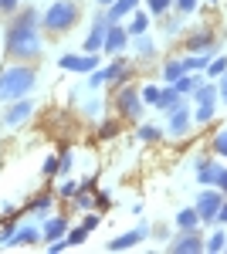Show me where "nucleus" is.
<instances>
[{"label":"nucleus","instance_id":"obj_31","mask_svg":"<svg viewBox=\"0 0 227 254\" xmlns=\"http://www.w3.org/2000/svg\"><path fill=\"white\" fill-rule=\"evenodd\" d=\"M85 237H88V227H85V224H78V227H68L65 241H68V248H78V244H85Z\"/></svg>","mask_w":227,"mask_h":254},{"label":"nucleus","instance_id":"obj_42","mask_svg":"<svg viewBox=\"0 0 227 254\" xmlns=\"http://www.w3.org/2000/svg\"><path fill=\"white\" fill-rule=\"evenodd\" d=\"M75 190H78V180H65V183L58 187V193H61V196H75Z\"/></svg>","mask_w":227,"mask_h":254},{"label":"nucleus","instance_id":"obj_13","mask_svg":"<svg viewBox=\"0 0 227 254\" xmlns=\"http://www.w3.org/2000/svg\"><path fill=\"white\" fill-rule=\"evenodd\" d=\"M150 237V224H136L133 231H126V234H119L109 241V251H129V248H136V244H143Z\"/></svg>","mask_w":227,"mask_h":254},{"label":"nucleus","instance_id":"obj_46","mask_svg":"<svg viewBox=\"0 0 227 254\" xmlns=\"http://www.w3.org/2000/svg\"><path fill=\"white\" fill-rule=\"evenodd\" d=\"M81 224H85L88 231H95V227H98V214H92V210H85V220H81Z\"/></svg>","mask_w":227,"mask_h":254},{"label":"nucleus","instance_id":"obj_21","mask_svg":"<svg viewBox=\"0 0 227 254\" xmlns=\"http://www.w3.org/2000/svg\"><path fill=\"white\" fill-rule=\"evenodd\" d=\"M183 102H187V98L180 95V92H176L173 85H163V95H159V105H156V109H159V112H170V109L183 105Z\"/></svg>","mask_w":227,"mask_h":254},{"label":"nucleus","instance_id":"obj_3","mask_svg":"<svg viewBox=\"0 0 227 254\" xmlns=\"http://www.w3.org/2000/svg\"><path fill=\"white\" fill-rule=\"evenodd\" d=\"M78 17H81V10H78L75 0H55V3L44 10L41 24H44L51 34H61V31H72L78 24Z\"/></svg>","mask_w":227,"mask_h":254},{"label":"nucleus","instance_id":"obj_26","mask_svg":"<svg viewBox=\"0 0 227 254\" xmlns=\"http://www.w3.org/2000/svg\"><path fill=\"white\" fill-rule=\"evenodd\" d=\"M224 71H227V55H214V58L207 61V68H204V75H207L210 81H217Z\"/></svg>","mask_w":227,"mask_h":254},{"label":"nucleus","instance_id":"obj_37","mask_svg":"<svg viewBox=\"0 0 227 254\" xmlns=\"http://www.w3.org/2000/svg\"><path fill=\"white\" fill-rule=\"evenodd\" d=\"M173 7H176V14H183V17H190L197 7H200V0H173Z\"/></svg>","mask_w":227,"mask_h":254},{"label":"nucleus","instance_id":"obj_50","mask_svg":"<svg viewBox=\"0 0 227 254\" xmlns=\"http://www.w3.org/2000/svg\"><path fill=\"white\" fill-rule=\"evenodd\" d=\"M98 3H102V7H109V3H112V0H98Z\"/></svg>","mask_w":227,"mask_h":254},{"label":"nucleus","instance_id":"obj_48","mask_svg":"<svg viewBox=\"0 0 227 254\" xmlns=\"http://www.w3.org/2000/svg\"><path fill=\"white\" fill-rule=\"evenodd\" d=\"M98 109H102V102H98V98H95V102H88V105H85V112H88V116H95V112H98Z\"/></svg>","mask_w":227,"mask_h":254},{"label":"nucleus","instance_id":"obj_4","mask_svg":"<svg viewBox=\"0 0 227 254\" xmlns=\"http://www.w3.org/2000/svg\"><path fill=\"white\" fill-rule=\"evenodd\" d=\"M133 75V64L126 58H115L109 68H95L92 75H88V85L92 88H102V85H122V81H129Z\"/></svg>","mask_w":227,"mask_h":254},{"label":"nucleus","instance_id":"obj_41","mask_svg":"<svg viewBox=\"0 0 227 254\" xmlns=\"http://www.w3.org/2000/svg\"><path fill=\"white\" fill-rule=\"evenodd\" d=\"M109 207H112V193H98V196H95L92 210H109Z\"/></svg>","mask_w":227,"mask_h":254},{"label":"nucleus","instance_id":"obj_6","mask_svg":"<svg viewBox=\"0 0 227 254\" xmlns=\"http://www.w3.org/2000/svg\"><path fill=\"white\" fill-rule=\"evenodd\" d=\"M221 203H224V193L217 190V187H204L200 193H197V214H200V224H217V210H221Z\"/></svg>","mask_w":227,"mask_h":254},{"label":"nucleus","instance_id":"obj_36","mask_svg":"<svg viewBox=\"0 0 227 254\" xmlns=\"http://www.w3.org/2000/svg\"><path fill=\"white\" fill-rule=\"evenodd\" d=\"M75 207H78V210H92L95 196H88V190H75Z\"/></svg>","mask_w":227,"mask_h":254},{"label":"nucleus","instance_id":"obj_17","mask_svg":"<svg viewBox=\"0 0 227 254\" xmlns=\"http://www.w3.org/2000/svg\"><path fill=\"white\" fill-rule=\"evenodd\" d=\"M68 234V220L65 217H44V227H41V241H58V237Z\"/></svg>","mask_w":227,"mask_h":254},{"label":"nucleus","instance_id":"obj_25","mask_svg":"<svg viewBox=\"0 0 227 254\" xmlns=\"http://www.w3.org/2000/svg\"><path fill=\"white\" fill-rule=\"evenodd\" d=\"M176 227H180V231H193V227H200V214H197V207H183V210H176Z\"/></svg>","mask_w":227,"mask_h":254},{"label":"nucleus","instance_id":"obj_9","mask_svg":"<svg viewBox=\"0 0 227 254\" xmlns=\"http://www.w3.org/2000/svg\"><path fill=\"white\" fill-rule=\"evenodd\" d=\"M115 109H119L126 119H143L146 102H143L139 92H136V85H126V88H119V95H115Z\"/></svg>","mask_w":227,"mask_h":254},{"label":"nucleus","instance_id":"obj_27","mask_svg":"<svg viewBox=\"0 0 227 254\" xmlns=\"http://www.w3.org/2000/svg\"><path fill=\"white\" fill-rule=\"evenodd\" d=\"M217 116V102H207V105H197L193 109V126H207Z\"/></svg>","mask_w":227,"mask_h":254},{"label":"nucleus","instance_id":"obj_34","mask_svg":"<svg viewBox=\"0 0 227 254\" xmlns=\"http://www.w3.org/2000/svg\"><path fill=\"white\" fill-rule=\"evenodd\" d=\"M159 24H163V31H166V34H176V31L183 27V14H173V17H166V14H163V17H159Z\"/></svg>","mask_w":227,"mask_h":254},{"label":"nucleus","instance_id":"obj_51","mask_svg":"<svg viewBox=\"0 0 227 254\" xmlns=\"http://www.w3.org/2000/svg\"><path fill=\"white\" fill-rule=\"evenodd\" d=\"M224 251H227V244H224Z\"/></svg>","mask_w":227,"mask_h":254},{"label":"nucleus","instance_id":"obj_18","mask_svg":"<svg viewBox=\"0 0 227 254\" xmlns=\"http://www.w3.org/2000/svg\"><path fill=\"white\" fill-rule=\"evenodd\" d=\"M190 102H193V105H207V102H217V81L204 78L200 85H197V88H193Z\"/></svg>","mask_w":227,"mask_h":254},{"label":"nucleus","instance_id":"obj_39","mask_svg":"<svg viewBox=\"0 0 227 254\" xmlns=\"http://www.w3.org/2000/svg\"><path fill=\"white\" fill-rule=\"evenodd\" d=\"M41 170H44V176H55V173H61V163H58V156H48Z\"/></svg>","mask_w":227,"mask_h":254},{"label":"nucleus","instance_id":"obj_24","mask_svg":"<svg viewBox=\"0 0 227 254\" xmlns=\"http://www.w3.org/2000/svg\"><path fill=\"white\" fill-rule=\"evenodd\" d=\"M126 31H129V38H136V34H146V31H150V14L133 10V14H129V24H126Z\"/></svg>","mask_w":227,"mask_h":254},{"label":"nucleus","instance_id":"obj_49","mask_svg":"<svg viewBox=\"0 0 227 254\" xmlns=\"http://www.w3.org/2000/svg\"><path fill=\"white\" fill-rule=\"evenodd\" d=\"M78 190H95V180H92V176H88V180H81V183H78Z\"/></svg>","mask_w":227,"mask_h":254},{"label":"nucleus","instance_id":"obj_5","mask_svg":"<svg viewBox=\"0 0 227 254\" xmlns=\"http://www.w3.org/2000/svg\"><path fill=\"white\" fill-rule=\"evenodd\" d=\"M163 116H166V122H163L166 136H173V139L190 136V129H193V112H190L187 102H183V105H176V109H170V112H163Z\"/></svg>","mask_w":227,"mask_h":254},{"label":"nucleus","instance_id":"obj_45","mask_svg":"<svg viewBox=\"0 0 227 254\" xmlns=\"http://www.w3.org/2000/svg\"><path fill=\"white\" fill-rule=\"evenodd\" d=\"M20 0H0V14H14Z\"/></svg>","mask_w":227,"mask_h":254},{"label":"nucleus","instance_id":"obj_38","mask_svg":"<svg viewBox=\"0 0 227 254\" xmlns=\"http://www.w3.org/2000/svg\"><path fill=\"white\" fill-rule=\"evenodd\" d=\"M98 136H102V139H112V136H119V122H115V119H109V122H102Z\"/></svg>","mask_w":227,"mask_h":254},{"label":"nucleus","instance_id":"obj_7","mask_svg":"<svg viewBox=\"0 0 227 254\" xmlns=\"http://www.w3.org/2000/svg\"><path fill=\"white\" fill-rule=\"evenodd\" d=\"M166 248H170L173 254H200V251H204V234H200V227H193V231H180V234H170Z\"/></svg>","mask_w":227,"mask_h":254},{"label":"nucleus","instance_id":"obj_1","mask_svg":"<svg viewBox=\"0 0 227 254\" xmlns=\"http://www.w3.org/2000/svg\"><path fill=\"white\" fill-rule=\"evenodd\" d=\"M41 14L34 7L20 10L17 17L7 24V34H3V44H7V55L10 58H38L41 55V34H38Z\"/></svg>","mask_w":227,"mask_h":254},{"label":"nucleus","instance_id":"obj_35","mask_svg":"<svg viewBox=\"0 0 227 254\" xmlns=\"http://www.w3.org/2000/svg\"><path fill=\"white\" fill-rule=\"evenodd\" d=\"M146 7H150L152 17H163V14L173 7V0H146Z\"/></svg>","mask_w":227,"mask_h":254},{"label":"nucleus","instance_id":"obj_30","mask_svg":"<svg viewBox=\"0 0 227 254\" xmlns=\"http://www.w3.org/2000/svg\"><path fill=\"white\" fill-rule=\"evenodd\" d=\"M210 58H214V55H183V68H187V71H204Z\"/></svg>","mask_w":227,"mask_h":254},{"label":"nucleus","instance_id":"obj_40","mask_svg":"<svg viewBox=\"0 0 227 254\" xmlns=\"http://www.w3.org/2000/svg\"><path fill=\"white\" fill-rule=\"evenodd\" d=\"M58 163H61V173H65V170H72V163H75V153H72V149H61Z\"/></svg>","mask_w":227,"mask_h":254},{"label":"nucleus","instance_id":"obj_11","mask_svg":"<svg viewBox=\"0 0 227 254\" xmlns=\"http://www.w3.org/2000/svg\"><path fill=\"white\" fill-rule=\"evenodd\" d=\"M217 170H221V163H217V156H210V153L193 159V176H197L200 187H214L217 183Z\"/></svg>","mask_w":227,"mask_h":254},{"label":"nucleus","instance_id":"obj_16","mask_svg":"<svg viewBox=\"0 0 227 254\" xmlns=\"http://www.w3.org/2000/svg\"><path fill=\"white\" fill-rule=\"evenodd\" d=\"M133 10H139V0H112L109 10H105V17H109V24H122Z\"/></svg>","mask_w":227,"mask_h":254},{"label":"nucleus","instance_id":"obj_22","mask_svg":"<svg viewBox=\"0 0 227 254\" xmlns=\"http://www.w3.org/2000/svg\"><path fill=\"white\" fill-rule=\"evenodd\" d=\"M163 136H166V129H163V126H152V122L136 126V139H139V142H159Z\"/></svg>","mask_w":227,"mask_h":254},{"label":"nucleus","instance_id":"obj_2","mask_svg":"<svg viewBox=\"0 0 227 254\" xmlns=\"http://www.w3.org/2000/svg\"><path fill=\"white\" fill-rule=\"evenodd\" d=\"M38 85V71L31 64H14L7 71H0V102H17V98L31 95V88Z\"/></svg>","mask_w":227,"mask_h":254},{"label":"nucleus","instance_id":"obj_23","mask_svg":"<svg viewBox=\"0 0 227 254\" xmlns=\"http://www.w3.org/2000/svg\"><path fill=\"white\" fill-rule=\"evenodd\" d=\"M180 75H187V68H183V58H166V61H163V85H173V81L180 78Z\"/></svg>","mask_w":227,"mask_h":254},{"label":"nucleus","instance_id":"obj_47","mask_svg":"<svg viewBox=\"0 0 227 254\" xmlns=\"http://www.w3.org/2000/svg\"><path fill=\"white\" fill-rule=\"evenodd\" d=\"M217 224H227V196H224V203H221V210H217Z\"/></svg>","mask_w":227,"mask_h":254},{"label":"nucleus","instance_id":"obj_10","mask_svg":"<svg viewBox=\"0 0 227 254\" xmlns=\"http://www.w3.org/2000/svg\"><path fill=\"white\" fill-rule=\"evenodd\" d=\"M105 31H109V17H105V10H102V14H95L92 31H88V38L81 44V51H85V55H98L102 44H105Z\"/></svg>","mask_w":227,"mask_h":254},{"label":"nucleus","instance_id":"obj_14","mask_svg":"<svg viewBox=\"0 0 227 254\" xmlns=\"http://www.w3.org/2000/svg\"><path fill=\"white\" fill-rule=\"evenodd\" d=\"M129 41H133V38H129V31H126V24H109V31H105V44H102V51H105V55H122Z\"/></svg>","mask_w":227,"mask_h":254},{"label":"nucleus","instance_id":"obj_28","mask_svg":"<svg viewBox=\"0 0 227 254\" xmlns=\"http://www.w3.org/2000/svg\"><path fill=\"white\" fill-rule=\"evenodd\" d=\"M27 210H31L34 217H48L51 214V193H38L31 203H27Z\"/></svg>","mask_w":227,"mask_h":254},{"label":"nucleus","instance_id":"obj_33","mask_svg":"<svg viewBox=\"0 0 227 254\" xmlns=\"http://www.w3.org/2000/svg\"><path fill=\"white\" fill-rule=\"evenodd\" d=\"M210 153H217V156H224V159H227V129H221L217 136L210 139Z\"/></svg>","mask_w":227,"mask_h":254},{"label":"nucleus","instance_id":"obj_32","mask_svg":"<svg viewBox=\"0 0 227 254\" xmlns=\"http://www.w3.org/2000/svg\"><path fill=\"white\" fill-rule=\"evenodd\" d=\"M139 95H143L146 105L156 109V105H159V95H163V88H159V85H146V88H139Z\"/></svg>","mask_w":227,"mask_h":254},{"label":"nucleus","instance_id":"obj_15","mask_svg":"<svg viewBox=\"0 0 227 254\" xmlns=\"http://www.w3.org/2000/svg\"><path fill=\"white\" fill-rule=\"evenodd\" d=\"M65 71H78V75H92L98 68V55H65L58 61Z\"/></svg>","mask_w":227,"mask_h":254},{"label":"nucleus","instance_id":"obj_8","mask_svg":"<svg viewBox=\"0 0 227 254\" xmlns=\"http://www.w3.org/2000/svg\"><path fill=\"white\" fill-rule=\"evenodd\" d=\"M187 55H217V34L210 27H197L187 34Z\"/></svg>","mask_w":227,"mask_h":254},{"label":"nucleus","instance_id":"obj_20","mask_svg":"<svg viewBox=\"0 0 227 254\" xmlns=\"http://www.w3.org/2000/svg\"><path fill=\"white\" fill-rule=\"evenodd\" d=\"M136 44H133V51H136V58H143V61H150L156 58V41L150 38V34H136Z\"/></svg>","mask_w":227,"mask_h":254},{"label":"nucleus","instance_id":"obj_43","mask_svg":"<svg viewBox=\"0 0 227 254\" xmlns=\"http://www.w3.org/2000/svg\"><path fill=\"white\" fill-rule=\"evenodd\" d=\"M214 187L227 196V166H221V170H217V183H214Z\"/></svg>","mask_w":227,"mask_h":254},{"label":"nucleus","instance_id":"obj_12","mask_svg":"<svg viewBox=\"0 0 227 254\" xmlns=\"http://www.w3.org/2000/svg\"><path fill=\"white\" fill-rule=\"evenodd\" d=\"M31 116H34V102L24 95V98H17V102H10V109L3 112V126H7V129H17V126H24Z\"/></svg>","mask_w":227,"mask_h":254},{"label":"nucleus","instance_id":"obj_19","mask_svg":"<svg viewBox=\"0 0 227 254\" xmlns=\"http://www.w3.org/2000/svg\"><path fill=\"white\" fill-rule=\"evenodd\" d=\"M204 78H207V75H200V71H187V75H180V78L173 81V88H176L180 95L187 98V95H193V88H197V85H200Z\"/></svg>","mask_w":227,"mask_h":254},{"label":"nucleus","instance_id":"obj_44","mask_svg":"<svg viewBox=\"0 0 227 254\" xmlns=\"http://www.w3.org/2000/svg\"><path fill=\"white\" fill-rule=\"evenodd\" d=\"M217 98H221V102L227 105V71L221 75V78H217Z\"/></svg>","mask_w":227,"mask_h":254},{"label":"nucleus","instance_id":"obj_29","mask_svg":"<svg viewBox=\"0 0 227 254\" xmlns=\"http://www.w3.org/2000/svg\"><path fill=\"white\" fill-rule=\"evenodd\" d=\"M224 244H227V231H214V234H207L204 237V251H210V254H217V251H224Z\"/></svg>","mask_w":227,"mask_h":254}]
</instances>
